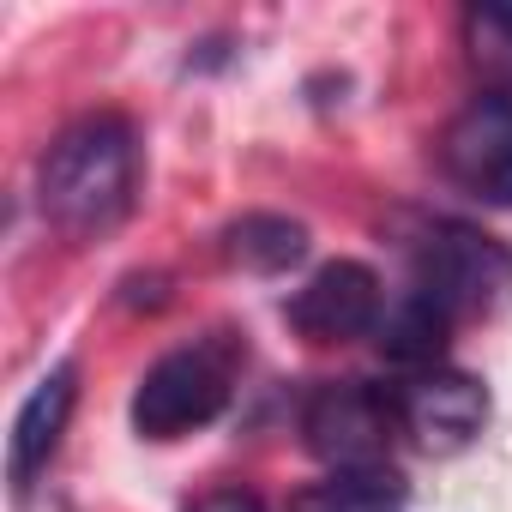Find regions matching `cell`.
I'll return each instance as SVG.
<instances>
[{
	"mask_svg": "<svg viewBox=\"0 0 512 512\" xmlns=\"http://www.w3.org/2000/svg\"><path fill=\"white\" fill-rule=\"evenodd\" d=\"M488 422V386L476 374H458V368H428V374H410L398 386V428L428 452V458H452L464 452Z\"/></svg>",
	"mask_w": 512,
	"mask_h": 512,
	"instance_id": "6",
	"label": "cell"
},
{
	"mask_svg": "<svg viewBox=\"0 0 512 512\" xmlns=\"http://www.w3.org/2000/svg\"><path fill=\"white\" fill-rule=\"evenodd\" d=\"M416 290L446 320H488L512 302V247L476 223H434L416 241Z\"/></svg>",
	"mask_w": 512,
	"mask_h": 512,
	"instance_id": "2",
	"label": "cell"
},
{
	"mask_svg": "<svg viewBox=\"0 0 512 512\" xmlns=\"http://www.w3.org/2000/svg\"><path fill=\"white\" fill-rule=\"evenodd\" d=\"M229 404V362L199 344V350H175L157 368H145L139 392H133V428L145 440H181L205 422H217Z\"/></svg>",
	"mask_w": 512,
	"mask_h": 512,
	"instance_id": "4",
	"label": "cell"
},
{
	"mask_svg": "<svg viewBox=\"0 0 512 512\" xmlns=\"http://www.w3.org/2000/svg\"><path fill=\"white\" fill-rule=\"evenodd\" d=\"M187 512H266L260 500H253L247 488H217V494H205V500H193Z\"/></svg>",
	"mask_w": 512,
	"mask_h": 512,
	"instance_id": "13",
	"label": "cell"
},
{
	"mask_svg": "<svg viewBox=\"0 0 512 512\" xmlns=\"http://www.w3.org/2000/svg\"><path fill=\"white\" fill-rule=\"evenodd\" d=\"M440 163L470 199L512 205V97L506 91L470 97L440 133Z\"/></svg>",
	"mask_w": 512,
	"mask_h": 512,
	"instance_id": "5",
	"label": "cell"
},
{
	"mask_svg": "<svg viewBox=\"0 0 512 512\" xmlns=\"http://www.w3.org/2000/svg\"><path fill=\"white\" fill-rule=\"evenodd\" d=\"M73 398H79V368L73 362H55L31 386V398L19 404L13 440H7V476H13L19 494L37 482V470H49V458H55V446L67 434V416H73Z\"/></svg>",
	"mask_w": 512,
	"mask_h": 512,
	"instance_id": "8",
	"label": "cell"
},
{
	"mask_svg": "<svg viewBox=\"0 0 512 512\" xmlns=\"http://www.w3.org/2000/svg\"><path fill=\"white\" fill-rule=\"evenodd\" d=\"M380 320H386V296L362 260H332L290 296V326L308 344H350L380 332Z\"/></svg>",
	"mask_w": 512,
	"mask_h": 512,
	"instance_id": "7",
	"label": "cell"
},
{
	"mask_svg": "<svg viewBox=\"0 0 512 512\" xmlns=\"http://www.w3.org/2000/svg\"><path fill=\"white\" fill-rule=\"evenodd\" d=\"M464 55L488 79V91L512 97V7H470L464 13Z\"/></svg>",
	"mask_w": 512,
	"mask_h": 512,
	"instance_id": "12",
	"label": "cell"
},
{
	"mask_svg": "<svg viewBox=\"0 0 512 512\" xmlns=\"http://www.w3.org/2000/svg\"><path fill=\"white\" fill-rule=\"evenodd\" d=\"M446 332H452V320H446L422 290H410L404 302L386 308V320H380V350H386L392 368L428 374V368H440V356H446Z\"/></svg>",
	"mask_w": 512,
	"mask_h": 512,
	"instance_id": "9",
	"label": "cell"
},
{
	"mask_svg": "<svg viewBox=\"0 0 512 512\" xmlns=\"http://www.w3.org/2000/svg\"><path fill=\"white\" fill-rule=\"evenodd\" d=\"M139 193V133L127 115H85L73 121L37 163L43 217L67 241L109 235Z\"/></svg>",
	"mask_w": 512,
	"mask_h": 512,
	"instance_id": "1",
	"label": "cell"
},
{
	"mask_svg": "<svg viewBox=\"0 0 512 512\" xmlns=\"http://www.w3.org/2000/svg\"><path fill=\"white\" fill-rule=\"evenodd\" d=\"M410 488L404 476L386 464V470H332L326 482H308L290 512H404Z\"/></svg>",
	"mask_w": 512,
	"mask_h": 512,
	"instance_id": "10",
	"label": "cell"
},
{
	"mask_svg": "<svg viewBox=\"0 0 512 512\" xmlns=\"http://www.w3.org/2000/svg\"><path fill=\"white\" fill-rule=\"evenodd\" d=\"M223 247H229L235 266L278 278V272H290L302 253H308V229H302L296 217H278V211H247L241 223H229Z\"/></svg>",
	"mask_w": 512,
	"mask_h": 512,
	"instance_id": "11",
	"label": "cell"
},
{
	"mask_svg": "<svg viewBox=\"0 0 512 512\" xmlns=\"http://www.w3.org/2000/svg\"><path fill=\"white\" fill-rule=\"evenodd\" d=\"M398 434V392L368 380H320L302 404V440L332 470H386Z\"/></svg>",
	"mask_w": 512,
	"mask_h": 512,
	"instance_id": "3",
	"label": "cell"
}]
</instances>
